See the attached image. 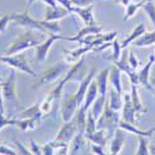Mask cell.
Segmentation results:
<instances>
[{
	"instance_id": "6da1fadb",
	"label": "cell",
	"mask_w": 155,
	"mask_h": 155,
	"mask_svg": "<svg viewBox=\"0 0 155 155\" xmlns=\"http://www.w3.org/2000/svg\"><path fill=\"white\" fill-rule=\"evenodd\" d=\"M10 19L16 25L28 29V30L54 32V34H57L60 30V25L57 24V21H46V20L37 21L30 16L28 10H25L22 12H10Z\"/></svg>"
},
{
	"instance_id": "7a4b0ae2",
	"label": "cell",
	"mask_w": 155,
	"mask_h": 155,
	"mask_svg": "<svg viewBox=\"0 0 155 155\" xmlns=\"http://www.w3.org/2000/svg\"><path fill=\"white\" fill-rule=\"evenodd\" d=\"M120 119H122V115L119 114V110L112 109L106 102L103 113L97 120V129H106L109 137H113L115 129L119 125Z\"/></svg>"
},
{
	"instance_id": "3957f363",
	"label": "cell",
	"mask_w": 155,
	"mask_h": 155,
	"mask_svg": "<svg viewBox=\"0 0 155 155\" xmlns=\"http://www.w3.org/2000/svg\"><path fill=\"white\" fill-rule=\"evenodd\" d=\"M40 44V40L36 38L31 32H26L21 36H19L16 40H14L10 46L4 51V55H14V54H19L22 51L35 47L36 45Z\"/></svg>"
},
{
	"instance_id": "277c9868",
	"label": "cell",
	"mask_w": 155,
	"mask_h": 155,
	"mask_svg": "<svg viewBox=\"0 0 155 155\" xmlns=\"http://www.w3.org/2000/svg\"><path fill=\"white\" fill-rule=\"evenodd\" d=\"M0 61L4 62L8 66L15 68L18 71H21L24 73H28L31 77H36V73L34 72V70L30 67V64L25 57L24 54H14V55H4L0 56Z\"/></svg>"
},
{
	"instance_id": "5b68a950",
	"label": "cell",
	"mask_w": 155,
	"mask_h": 155,
	"mask_svg": "<svg viewBox=\"0 0 155 155\" xmlns=\"http://www.w3.org/2000/svg\"><path fill=\"white\" fill-rule=\"evenodd\" d=\"M64 37L66 36H62V35H58V34H54V32H50L48 34V37L46 38L45 41L40 42L38 45L35 46V60L37 62H44L48 55V51L51 48V46H52L57 40H64Z\"/></svg>"
},
{
	"instance_id": "8992f818",
	"label": "cell",
	"mask_w": 155,
	"mask_h": 155,
	"mask_svg": "<svg viewBox=\"0 0 155 155\" xmlns=\"http://www.w3.org/2000/svg\"><path fill=\"white\" fill-rule=\"evenodd\" d=\"M66 66H67L66 62H60V63L56 64V66H52V67H50L48 70H46L42 73V77L40 78V82H38V84L35 86L34 88L41 87V86H46V84H50V83H54L58 78V77L64 71H66Z\"/></svg>"
},
{
	"instance_id": "52a82bcc",
	"label": "cell",
	"mask_w": 155,
	"mask_h": 155,
	"mask_svg": "<svg viewBox=\"0 0 155 155\" xmlns=\"http://www.w3.org/2000/svg\"><path fill=\"white\" fill-rule=\"evenodd\" d=\"M103 31V28L101 25L96 24V25H86L83 29H81L78 32H77L74 36H66L64 37V40L66 41H73V42H78L82 45L83 40L92 35H97V34H101Z\"/></svg>"
},
{
	"instance_id": "ba28073f",
	"label": "cell",
	"mask_w": 155,
	"mask_h": 155,
	"mask_svg": "<svg viewBox=\"0 0 155 155\" xmlns=\"http://www.w3.org/2000/svg\"><path fill=\"white\" fill-rule=\"evenodd\" d=\"M15 86H16V73L15 68H12L10 72L9 78L4 82H2V93L3 98L9 102L16 101V93H15Z\"/></svg>"
},
{
	"instance_id": "9c48e42d",
	"label": "cell",
	"mask_w": 155,
	"mask_h": 155,
	"mask_svg": "<svg viewBox=\"0 0 155 155\" xmlns=\"http://www.w3.org/2000/svg\"><path fill=\"white\" fill-rule=\"evenodd\" d=\"M80 107H81V103L78 102V99L76 98V96L73 94L72 97H70L61 107V115H62L63 122L67 123V122L72 120L74 118L76 112L78 110Z\"/></svg>"
},
{
	"instance_id": "30bf717a",
	"label": "cell",
	"mask_w": 155,
	"mask_h": 155,
	"mask_svg": "<svg viewBox=\"0 0 155 155\" xmlns=\"http://www.w3.org/2000/svg\"><path fill=\"white\" fill-rule=\"evenodd\" d=\"M135 108L133 106L130 93H123V108H122V120L129 122L132 124L137 125V119H135Z\"/></svg>"
},
{
	"instance_id": "8fae6325",
	"label": "cell",
	"mask_w": 155,
	"mask_h": 155,
	"mask_svg": "<svg viewBox=\"0 0 155 155\" xmlns=\"http://www.w3.org/2000/svg\"><path fill=\"white\" fill-rule=\"evenodd\" d=\"M93 47L87 46V45H81L74 50H63V58L67 64H74L77 61H80L84 54L92 51Z\"/></svg>"
},
{
	"instance_id": "7c38bea8",
	"label": "cell",
	"mask_w": 155,
	"mask_h": 155,
	"mask_svg": "<svg viewBox=\"0 0 155 155\" xmlns=\"http://www.w3.org/2000/svg\"><path fill=\"white\" fill-rule=\"evenodd\" d=\"M78 130L77 128V123H76V119L73 120H70L67 123H64L62 125V128L60 129V132L57 133L56 135V140H60V141H64V143H70V141L74 138L76 135V132Z\"/></svg>"
},
{
	"instance_id": "4fadbf2b",
	"label": "cell",
	"mask_w": 155,
	"mask_h": 155,
	"mask_svg": "<svg viewBox=\"0 0 155 155\" xmlns=\"http://www.w3.org/2000/svg\"><path fill=\"white\" fill-rule=\"evenodd\" d=\"M76 14L81 18V20L86 25H96L94 15H93V4L88 5V6H72L71 9V14Z\"/></svg>"
},
{
	"instance_id": "5bb4252c",
	"label": "cell",
	"mask_w": 155,
	"mask_h": 155,
	"mask_svg": "<svg viewBox=\"0 0 155 155\" xmlns=\"http://www.w3.org/2000/svg\"><path fill=\"white\" fill-rule=\"evenodd\" d=\"M115 66L119 67L122 72H124L128 77H129V81H130L132 84H135V86H139V80H138V73H137V70L132 68V66L129 64L128 60H125V56H120V58L118 61L113 62Z\"/></svg>"
},
{
	"instance_id": "9a60e30c",
	"label": "cell",
	"mask_w": 155,
	"mask_h": 155,
	"mask_svg": "<svg viewBox=\"0 0 155 155\" xmlns=\"http://www.w3.org/2000/svg\"><path fill=\"white\" fill-rule=\"evenodd\" d=\"M154 62H155L154 55L149 56V60H148V62L145 63V66L138 72L139 84H140V86H144L145 88H148L149 91H151V92H154V88H153V86L150 84V81H149V73H150V68H151V66H153Z\"/></svg>"
},
{
	"instance_id": "2e32d148",
	"label": "cell",
	"mask_w": 155,
	"mask_h": 155,
	"mask_svg": "<svg viewBox=\"0 0 155 155\" xmlns=\"http://www.w3.org/2000/svg\"><path fill=\"white\" fill-rule=\"evenodd\" d=\"M124 143H125V132L118 127L112 137V141H110V145H109L110 154H119Z\"/></svg>"
},
{
	"instance_id": "e0dca14e",
	"label": "cell",
	"mask_w": 155,
	"mask_h": 155,
	"mask_svg": "<svg viewBox=\"0 0 155 155\" xmlns=\"http://www.w3.org/2000/svg\"><path fill=\"white\" fill-rule=\"evenodd\" d=\"M94 74H96V70L93 68V70H91L87 74H86V77L81 81V83H80V87H78V89H77V92L74 93V96H76V98L78 99V102L81 103H83V101H84V97H86V92H87V89H88V87H89V84H91V82L93 81V77H94Z\"/></svg>"
},
{
	"instance_id": "ac0fdd59",
	"label": "cell",
	"mask_w": 155,
	"mask_h": 155,
	"mask_svg": "<svg viewBox=\"0 0 155 155\" xmlns=\"http://www.w3.org/2000/svg\"><path fill=\"white\" fill-rule=\"evenodd\" d=\"M70 14V11L67 9H64L63 6L58 5L57 8H51L46 6V12H45V18L44 20L46 21H58L63 19L64 16H67Z\"/></svg>"
},
{
	"instance_id": "d6986e66",
	"label": "cell",
	"mask_w": 155,
	"mask_h": 155,
	"mask_svg": "<svg viewBox=\"0 0 155 155\" xmlns=\"http://www.w3.org/2000/svg\"><path fill=\"white\" fill-rule=\"evenodd\" d=\"M109 68H104L98 74H97V87H98V94L101 96H106L108 94V83H109Z\"/></svg>"
},
{
	"instance_id": "ffe728a7",
	"label": "cell",
	"mask_w": 155,
	"mask_h": 155,
	"mask_svg": "<svg viewBox=\"0 0 155 155\" xmlns=\"http://www.w3.org/2000/svg\"><path fill=\"white\" fill-rule=\"evenodd\" d=\"M98 97V87H97V82L96 81H92L91 84H89L87 92H86V97H84V101L81 104V108L84 109V110H88L91 108L92 103L94 102V99Z\"/></svg>"
},
{
	"instance_id": "44dd1931",
	"label": "cell",
	"mask_w": 155,
	"mask_h": 155,
	"mask_svg": "<svg viewBox=\"0 0 155 155\" xmlns=\"http://www.w3.org/2000/svg\"><path fill=\"white\" fill-rule=\"evenodd\" d=\"M109 83L112 87L117 91L118 93L123 94V88H122V71L119 67L113 64V67L109 71Z\"/></svg>"
},
{
	"instance_id": "7402d4cb",
	"label": "cell",
	"mask_w": 155,
	"mask_h": 155,
	"mask_svg": "<svg viewBox=\"0 0 155 155\" xmlns=\"http://www.w3.org/2000/svg\"><path fill=\"white\" fill-rule=\"evenodd\" d=\"M84 137H86V139L89 141V143L99 144V145H103V147H104V144H106V141L108 140V138H110L106 129H97L94 133L84 135Z\"/></svg>"
},
{
	"instance_id": "603a6c76",
	"label": "cell",
	"mask_w": 155,
	"mask_h": 155,
	"mask_svg": "<svg viewBox=\"0 0 155 155\" xmlns=\"http://www.w3.org/2000/svg\"><path fill=\"white\" fill-rule=\"evenodd\" d=\"M147 31V28H145V25L144 24H139L138 26H135V29L128 35V37L127 38H124V40L120 42V45H122V48H127L130 44H133L138 37H140L141 35H143L144 32Z\"/></svg>"
},
{
	"instance_id": "cb8c5ba5",
	"label": "cell",
	"mask_w": 155,
	"mask_h": 155,
	"mask_svg": "<svg viewBox=\"0 0 155 155\" xmlns=\"http://www.w3.org/2000/svg\"><path fill=\"white\" fill-rule=\"evenodd\" d=\"M135 47H149L151 45H155V30L153 31H145L140 37L133 42Z\"/></svg>"
},
{
	"instance_id": "d4e9b609",
	"label": "cell",
	"mask_w": 155,
	"mask_h": 155,
	"mask_svg": "<svg viewBox=\"0 0 155 155\" xmlns=\"http://www.w3.org/2000/svg\"><path fill=\"white\" fill-rule=\"evenodd\" d=\"M108 93V106L114 110H120L123 108V94L118 93L114 88H112Z\"/></svg>"
},
{
	"instance_id": "484cf974",
	"label": "cell",
	"mask_w": 155,
	"mask_h": 155,
	"mask_svg": "<svg viewBox=\"0 0 155 155\" xmlns=\"http://www.w3.org/2000/svg\"><path fill=\"white\" fill-rule=\"evenodd\" d=\"M44 115L45 114L42 113V110L40 108V103H36V104L31 106L30 108L21 112V118H32V119H36L38 123H40Z\"/></svg>"
},
{
	"instance_id": "4316f807",
	"label": "cell",
	"mask_w": 155,
	"mask_h": 155,
	"mask_svg": "<svg viewBox=\"0 0 155 155\" xmlns=\"http://www.w3.org/2000/svg\"><path fill=\"white\" fill-rule=\"evenodd\" d=\"M118 127H119L120 129H123L125 133H130V134H135V135H144V137H148V138L151 137V134H150L148 130H147V132H145V130H140L139 128H137L135 124H132V123L125 122V120H122V119H120Z\"/></svg>"
},
{
	"instance_id": "83f0119b",
	"label": "cell",
	"mask_w": 155,
	"mask_h": 155,
	"mask_svg": "<svg viewBox=\"0 0 155 155\" xmlns=\"http://www.w3.org/2000/svg\"><path fill=\"white\" fill-rule=\"evenodd\" d=\"M106 96H101V94H98V97L94 99V102L92 103V106H91V108H89V110L92 112V114H93V117L98 120V118L102 115V113H103V109H104V106H106Z\"/></svg>"
},
{
	"instance_id": "f1b7e54d",
	"label": "cell",
	"mask_w": 155,
	"mask_h": 155,
	"mask_svg": "<svg viewBox=\"0 0 155 155\" xmlns=\"http://www.w3.org/2000/svg\"><path fill=\"white\" fill-rule=\"evenodd\" d=\"M86 137L83 133H80L78 134H76L74 138L70 141V150H68V154H77L84 145L86 143Z\"/></svg>"
},
{
	"instance_id": "f546056e",
	"label": "cell",
	"mask_w": 155,
	"mask_h": 155,
	"mask_svg": "<svg viewBox=\"0 0 155 155\" xmlns=\"http://www.w3.org/2000/svg\"><path fill=\"white\" fill-rule=\"evenodd\" d=\"M149 2V0H141V2H139V3H129L128 5H127V11H125V15L123 16V20L124 21H128V20H130L137 12H138V10L140 9V8H143L144 6V4H147Z\"/></svg>"
},
{
	"instance_id": "4dcf8cb0",
	"label": "cell",
	"mask_w": 155,
	"mask_h": 155,
	"mask_svg": "<svg viewBox=\"0 0 155 155\" xmlns=\"http://www.w3.org/2000/svg\"><path fill=\"white\" fill-rule=\"evenodd\" d=\"M130 97H132V102H133V106L135 108V112L139 114H143L147 112V108L143 107L139 98V93H138V86L132 84V89H130Z\"/></svg>"
},
{
	"instance_id": "1f68e13d",
	"label": "cell",
	"mask_w": 155,
	"mask_h": 155,
	"mask_svg": "<svg viewBox=\"0 0 155 155\" xmlns=\"http://www.w3.org/2000/svg\"><path fill=\"white\" fill-rule=\"evenodd\" d=\"M37 123L38 122L36 119H32V118H21V119H16L15 127L21 129L22 132H30L36 128Z\"/></svg>"
},
{
	"instance_id": "d6a6232c",
	"label": "cell",
	"mask_w": 155,
	"mask_h": 155,
	"mask_svg": "<svg viewBox=\"0 0 155 155\" xmlns=\"http://www.w3.org/2000/svg\"><path fill=\"white\" fill-rule=\"evenodd\" d=\"M97 130V119L93 117V114L91 110H87V119H86V130H84V135L92 134Z\"/></svg>"
},
{
	"instance_id": "836d02e7",
	"label": "cell",
	"mask_w": 155,
	"mask_h": 155,
	"mask_svg": "<svg viewBox=\"0 0 155 155\" xmlns=\"http://www.w3.org/2000/svg\"><path fill=\"white\" fill-rule=\"evenodd\" d=\"M138 149H137V153L138 155H148L150 154L149 153V141H148V137H144V135H138Z\"/></svg>"
},
{
	"instance_id": "e575fe53",
	"label": "cell",
	"mask_w": 155,
	"mask_h": 155,
	"mask_svg": "<svg viewBox=\"0 0 155 155\" xmlns=\"http://www.w3.org/2000/svg\"><path fill=\"white\" fill-rule=\"evenodd\" d=\"M143 9H144L145 14H147L148 18L150 19L153 26H154V29H155V3L153 2V0H149L147 4H144Z\"/></svg>"
},
{
	"instance_id": "d590c367",
	"label": "cell",
	"mask_w": 155,
	"mask_h": 155,
	"mask_svg": "<svg viewBox=\"0 0 155 155\" xmlns=\"http://www.w3.org/2000/svg\"><path fill=\"white\" fill-rule=\"evenodd\" d=\"M64 83L63 82V80H61L58 83H56V86L52 88V91H51L50 93H48V96L54 99V102H57L60 98H61V94H62V89H63V87H64Z\"/></svg>"
},
{
	"instance_id": "8d00e7d4",
	"label": "cell",
	"mask_w": 155,
	"mask_h": 155,
	"mask_svg": "<svg viewBox=\"0 0 155 155\" xmlns=\"http://www.w3.org/2000/svg\"><path fill=\"white\" fill-rule=\"evenodd\" d=\"M16 124V119H8L4 117V106H0V130L5 127H11Z\"/></svg>"
},
{
	"instance_id": "74e56055",
	"label": "cell",
	"mask_w": 155,
	"mask_h": 155,
	"mask_svg": "<svg viewBox=\"0 0 155 155\" xmlns=\"http://www.w3.org/2000/svg\"><path fill=\"white\" fill-rule=\"evenodd\" d=\"M52 103H54V99L50 96H47L46 98H44L40 102V108H41L44 114H48L51 112V109H52Z\"/></svg>"
},
{
	"instance_id": "f35d334b",
	"label": "cell",
	"mask_w": 155,
	"mask_h": 155,
	"mask_svg": "<svg viewBox=\"0 0 155 155\" xmlns=\"http://www.w3.org/2000/svg\"><path fill=\"white\" fill-rule=\"evenodd\" d=\"M9 21H11V19H10V12H9V14L3 15L2 18H0V32H4V31L6 30Z\"/></svg>"
},
{
	"instance_id": "ab89813d",
	"label": "cell",
	"mask_w": 155,
	"mask_h": 155,
	"mask_svg": "<svg viewBox=\"0 0 155 155\" xmlns=\"http://www.w3.org/2000/svg\"><path fill=\"white\" fill-rule=\"evenodd\" d=\"M19 154L18 150H14L10 147H6L4 144H0V155H16Z\"/></svg>"
},
{
	"instance_id": "60d3db41",
	"label": "cell",
	"mask_w": 155,
	"mask_h": 155,
	"mask_svg": "<svg viewBox=\"0 0 155 155\" xmlns=\"http://www.w3.org/2000/svg\"><path fill=\"white\" fill-rule=\"evenodd\" d=\"M30 150H31V153L35 154V155H41V154H42L41 145H38L35 140H30Z\"/></svg>"
},
{
	"instance_id": "b9f144b4",
	"label": "cell",
	"mask_w": 155,
	"mask_h": 155,
	"mask_svg": "<svg viewBox=\"0 0 155 155\" xmlns=\"http://www.w3.org/2000/svg\"><path fill=\"white\" fill-rule=\"evenodd\" d=\"M41 149H42V154L44 155H54L55 154V149H54L52 144H51V141L41 145Z\"/></svg>"
},
{
	"instance_id": "7bdbcfd3",
	"label": "cell",
	"mask_w": 155,
	"mask_h": 155,
	"mask_svg": "<svg viewBox=\"0 0 155 155\" xmlns=\"http://www.w3.org/2000/svg\"><path fill=\"white\" fill-rule=\"evenodd\" d=\"M128 62H129V64L132 66V68H134V70H137L138 67H139V61H138V58L135 57V55L132 52H129V55H128Z\"/></svg>"
},
{
	"instance_id": "ee69618b",
	"label": "cell",
	"mask_w": 155,
	"mask_h": 155,
	"mask_svg": "<svg viewBox=\"0 0 155 155\" xmlns=\"http://www.w3.org/2000/svg\"><path fill=\"white\" fill-rule=\"evenodd\" d=\"M91 149L94 154H98V155H104V149H103V145H99V144H94V143H91Z\"/></svg>"
},
{
	"instance_id": "f6af8a7d",
	"label": "cell",
	"mask_w": 155,
	"mask_h": 155,
	"mask_svg": "<svg viewBox=\"0 0 155 155\" xmlns=\"http://www.w3.org/2000/svg\"><path fill=\"white\" fill-rule=\"evenodd\" d=\"M15 144H16V147H18V149H19V150H18L19 154H25V155H30V154H32L31 150H28L26 148H25V147L20 143L19 140H15Z\"/></svg>"
},
{
	"instance_id": "bcb514c9",
	"label": "cell",
	"mask_w": 155,
	"mask_h": 155,
	"mask_svg": "<svg viewBox=\"0 0 155 155\" xmlns=\"http://www.w3.org/2000/svg\"><path fill=\"white\" fill-rule=\"evenodd\" d=\"M57 3H58V5L63 6L64 9H67V10L70 11V14H71V9H72V6H73L72 0H57Z\"/></svg>"
},
{
	"instance_id": "7dc6e473",
	"label": "cell",
	"mask_w": 155,
	"mask_h": 155,
	"mask_svg": "<svg viewBox=\"0 0 155 155\" xmlns=\"http://www.w3.org/2000/svg\"><path fill=\"white\" fill-rule=\"evenodd\" d=\"M41 2L46 3L47 6H51V8H57V6H58L57 0H41Z\"/></svg>"
},
{
	"instance_id": "c3c4849f",
	"label": "cell",
	"mask_w": 155,
	"mask_h": 155,
	"mask_svg": "<svg viewBox=\"0 0 155 155\" xmlns=\"http://www.w3.org/2000/svg\"><path fill=\"white\" fill-rule=\"evenodd\" d=\"M118 2H119V3H120L123 6H127L129 3H130V0H118Z\"/></svg>"
},
{
	"instance_id": "681fc988",
	"label": "cell",
	"mask_w": 155,
	"mask_h": 155,
	"mask_svg": "<svg viewBox=\"0 0 155 155\" xmlns=\"http://www.w3.org/2000/svg\"><path fill=\"white\" fill-rule=\"evenodd\" d=\"M149 153L155 155V145H149Z\"/></svg>"
},
{
	"instance_id": "f907efd6",
	"label": "cell",
	"mask_w": 155,
	"mask_h": 155,
	"mask_svg": "<svg viewBox=\"0 0 155 155\" xmlns=\"http://www.w3.org/2000/svg\"><path fill=\"white\" fill-rule=\"evenodd\" d=\"M3 99L4 98H3V93H2V87H0V106H4L3 104Z\"/></svg>"
},
{
	"instance_id": "816d5d0a",
	"label": "cell",
	"mask_w": 155,
	"mask_h": 155,
	"mask_svg": "<svg viewBox=\"0 0 155 155\" xmlns=\"http://www.w3.org/2000/svg\"><path fill=\"white\" fill-rule=\"evenodd\" d=\"M148 132H149V133H150V134L153 135V133H155V127H153V128H150V129H149V130H148Z\"/></svg>"
},
{
	"instance_id": "f5cc1de1",
	"label": "cell",
	"mask_w": 155,
	"mask_h": 155,
	"mask_svg": "<svg viewBox=\"0 0 155 155\" xmlns=\"http://www.w3.org/2000/svg\"><path fill=\"white\" fill-rule=\"evenodd\" d=\"M36 2V0H28V4H29V6H31L34 3Z\"/></svg>"
},
{
	"instance_id": "db71d44e",
	"label": "cell",
	"mask_w": 155,
	"mask_h": 155,
	"mask_svg": "<svg viewBox=\"0 0 155 155\" xmlns=\"http://www.w3.org/2000/svg\"><path fill=\"white\" fill-rule=\"evenodd\" d=\"M2 82H3V81H0V87H2Z\"/></svg>"
},
{
	"instance_id": "11a10c76",
	"label": "cell",
	"mask_w": 155,
	"mask_h": 155,
	"mask_svg": "<svg viewBox=\"0 0 155 155\" xmlns=\"http://www.w3.org/2000/svg\"><path fill=\"white\" fill-rule=\"evenodd\" d=\"M154 57H155V50H154Z\"/></svg>"
},
{
	"instance_id": "9f6ffc18",
	"label": "cell",
	"mask_w": 155,
	"mask_h": 155,
	"mask_svg": "<svg viewBox=\"0 0 155 155\" xmlns=\"http://www.w3.org/2000/svg\"><path fill=\"white\" fill-rule=\"evenodd\" d=\"M0 81H2V78H0Z\"/></svg>"
},
{
	"instance_id": "6f0895ef",
	"label": "cell",
	"mask_w": 155,
	"mask_h": 155,
	"mask_svg": "<svg viewBox=\"0 0 155 155\" xmlns=\"http://www.w3.org/2000/svg\"><path fill=\"white\" fill-rule=\"evenodd\" d=\"M103 2H104V0H103Z\"/></svg>"
}]
</instances>
